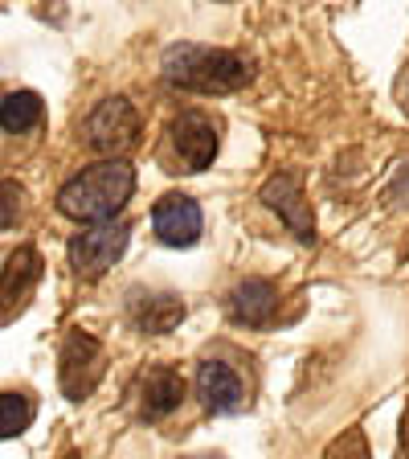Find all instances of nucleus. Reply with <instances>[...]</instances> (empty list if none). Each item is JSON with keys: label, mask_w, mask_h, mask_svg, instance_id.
Here are the masks:
<instances>
[{"label": "nucleus", "mask_w": 409, "mask_h": 459, "mask_svg": "<svg viewBox=\"0 0 409 459\" xmlns=\"http://www.w3.org/2000/svg\"><path fill=\"white\" fill-rule=\"evenodd\" d=\"M197 398L209 414H229L242 406V377L226 361L197 365Z\"/></svg>", "instance_id": "obj_10"}, {"label": "nucleus", "mask_w": 409, "mask_h": 459, "mask_svg": "<svg viewBox=\"0 0 409 459\" xmlns=\"http://www.w3.org/2000/svg\"><path fill=\"white\" fill-rule=\"evenodd\" d=\"M41 279V255L33 247H21L9 255L4 263V275H0V304H13L29 291V287Z\"/></svg>", "instance_id": "obj_12"}, {"label": "nucleus", "mask_w": 409, "mask_h": 459, "mask_svg": "<svg viewBox=\"0 0 409 459\" xmlns=\"http://www.w3.org/2000/svg\"><path fill=\"white\" fill-rule=\"evenodd\" d=\"M262 201H267L270 210L291 226V234L303 242L315 238V218H311V201L303 193V181H299L295 172H275L267 185H262Z\"/></svg>", "instance_id": "obj_7"}, {"label": "nucleus", "mask_w": 409, "mask_h": 459, "mask_svg": "<svg viewBox=\"0 0 409 459\" xmlns=\"http://www.w3.org/2000/svg\"><path fill=\"white\" fill-rule=\"evenodd\" d=\"M181 320H184V304L176 296H148L140 307H135V325H140V333H148V336L172 333Z\"/></svg>", "instance_id": "obj_14"}, {"label": "nucleus", "mask_w": 409, "mask_h": 459, "mask_svg": "<svg viewBox=\"0 0 409 459\" xmlns=\"http://www.w3.org/2000/svg\"><path fill=\"white\" fill-rule=\"evenodd\" d=\"M184 377L172 365H152V369L143 373L140 382H135V398H140V414L143 419H164V414H172L176 406L184 402Z\"/></svg>", "instance_id": "obj_9"}, {"label": "nucleus", "mask_w": 409, "mask_h": 459, "mask_svg": "<svg viewBox=\"0 0 409 459\" xmlns=\"http://www.w3.org/2000/svg\"><path fill=\"white\" fill-rule=\"evenodd\" d=\"M57 361H62V390H66V398H74V402L95 390L103 369H107L103 344H98L90 333H82V328H70L66 333Z\"/></svg>", "instance_id": "obj_6"}, {"label": "nucleus", "mask_w": 409, "mask_h": 459, "mask_svg": "<svg viewBox=\"0 0 409 459\" xmlns=\"http://www.w3.org/2000/svg\"><path fill=\"white\" fill-rule=\"evenodd\" d=\"M278 312V287L270 279H246L229 291V316L246 328H267Z\"/></svg>", "instance_id": "obj_11"}, {"label": "nucleus", "mask_w": 409, "mask_h": 459, "mask_svg": "<svg viewBox=\"0 0 409 459\" xmlns=\"http://www.w3.org/2000/svg\"><path fill=\"white\" fill-rule=\"evenodd\" d=\"M405 447H409V411H405Z\"/></svg>", "instance_id": "obj_17"}, {"label": "nucleus", "mask_w": 409, "mask_h": 459, "mask_svg": "<svg viewBox=\"0 0 409 459\" xmlns=\"http://www.w3.org/2000/svg\"><path fill=\"white\" fill-rule=\"evenodd\" d=\"M41 115H46V103H41L38 91H9L0 99V127L9 135L33 132L41 124Z\"/></svg>", "instance_id": "obj_13"}, {"label": "nucleus", "mask_w": 409, "mask_h": 459, "mask_svg": "<svg viewBox=\"0 0 409 459\" xmlns=\"http://www.w3.org/2000/svg\"><path fill=\"white\" fill-rule=\"evenodd\" d=\"M152 226L164 247H197L200 230H205V218H200V205L192 197H184V193H164L152 210Z\"/></svg>", "instance_id": "obj_8"}, {"label": "nucleus", "mask_w": 409, "mask_h": 459, "mask_svg": "<svg viewBox=\"0 0 409 459\" xmlns=\"http://www.w3.org/2000/svg\"><path fill=\"white\" fill-rule=\"evenodd\" d=\"M160 70L172 86L197 91V95H229V91H238V86L250 82V66L234 49L197 46V41H176V46H168Z\"/></svg>", "instance_id": "obj_2"}, {"label": "nucleus", "mask_w": 409, "mask_h": 459, "mask_svg": "<svg viewBox=\"0 0 409 459\" xmlns=\"http://www.w3.org/2000/svg\"><path fill=\"white\" fill-rule=\"evenodd\" d=\"M135 193V169L127 160H98L70 177L57 193V210L82 226H107L124 213Z\"/></svg>", "instance_id": "obj_1"}, {"label": "nucleus", "mask_w": 409, "mask_h": 459, "mask_svg": "<svg viewBox=\"0 0 409 459\" xmlns=\"http://www.w3.org/2000/svg\"><path fill=\"white\" fill-rule=\"evenodd\" d=\"M405 107H409V103H405Z\"/></svg>", "instance_id": "obj_18"}, {"label": "nucleus", "mask_w": 409, "mask_h": 459, "mask_svg": "<svg viewBox=\"0 0 409 459\" xmlns=\"http://www.w3.org/2000/svg\"><path fill=\"white\" fill-rule=\"evenodd\" d=\"M127 238H132V226L127 221H107V226H90L82 234L70 238V267L78 275H103L107 267L119 263V255L127 250Z\"/></svg>", "instance_id": "obj_5"}, {"label": "nucleus", "mask_w": 409, "mask_h": 459, "mask_svg": "<svg viewBox=\"0 0 409 459\" xmlns=\"http://www.w3.org/2000/svg\"><path fill=\"white\" fill-rule=\"evenodd\" d=\"M25 213V189L13 177H0V230H9Z\"/></svg>", "instance_id": "obj_16"}, {"label": "nucleus", "mask_w": 409, "mask_h": 459, "mask_svg": "<svg viewBox=\"0 0 409 459\" xmlns=\"http://www.w3.org/2000/svg\"><path fill=\"white\" fill-rule=\"evenodd\" d=\"M86 143L103 152L107 160H124L127 152H135L140 148V111L132 107V99H103L86 119Z\"/></svg>", "instance_id": "obj_4"}, {"label": "nucleus", "mask_w": 409, "mask_h": 459, "mask_svg": "<svg viewBox=\"0 0 409 459\" xmlns=\"http://www.w3.org/2000/svg\"><path fill=\"white\" fill-rule=\"evenodd\" d=\"M33 422V398L29 394H0V439H13Z\"/></svg>", "instance_id": "obj_15"}, {"label": "nucleus", "mask_w": 409, "mask_h": 459, "mask_svg": "<svg viewBox=\"0 0 409 459\" xmlns=\"http://www.w3.org/2000/svg\"><path fill=\"white\" fill-rule=\"evenodd\" d=\"M168 172H200L217 160L221 132L205 111H181L168 124Z\"/></svg>", "instance_id": "obj_3"}]
</instances>
